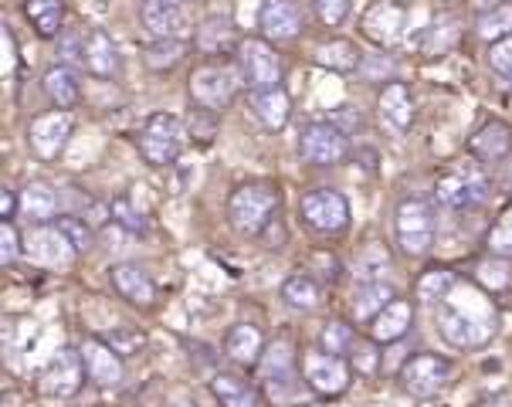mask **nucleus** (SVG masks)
Segmentation results:
<instances>
[{"label":"nucleus","instance_id":"1","mask_svg":"<svg viewBox=\"0 0 512 407\" xmlns=\"http://www.w3.org/2000/svg\"><path fill=\"white\" fill-rule=\"evenodd\" d=\"M438 329L445 336V343H451L455 350H475V346H485L492 340L496 316H492L489 306H482L475 313V309H465L462 302L448 299L438 306Z\"/></svg>","mask_w":512,"mask_h":407},{"label":"nucleus","instance_id":"2","mask_svg":"<svg viewBox=\"0 0 512 407\" xmlns=\"http://www.w3.org/2000/svg\"><path fill=\"white\" fill-rule=\"evenodd\" d=\"M85 377H89V370H85L82 350H75V346H62V350L48 360V367L41 370L38 391L45 401L62 404V401H72V397L82 391Z\"/></svg>","mask_w":512,"mask_h":407},{"label":"nucleus","instance_id":"3","mask_svg":"<svg viewBox=\"0 0 512 407\" xmlns=\"http://www.w3.org/2000/svg\"><path fill=\"white\" fill-rule=\"evenodd\" d=\"M275 207H279V197L272 187H238L228 201V218L241 235H262L268 221L275 218Z\"/></svg>","mask_w":512,"mask_h":407},{"label":"nucleus","instance_id":"4","mask_svg":"<svg viewBox=\"0 0 512 407\" xmlns=\"http://www.w3.org/2000/svg\"><path fill=\"white\" fill-rule=\"evenodd\" d=\"M489 194H492V184L479 163H462V167H455L438 180V201L451 207V211L479 207L489 201Z\"/></svg>","mask_w":512,"mask_h":407},{"label":"nucleus","instance_id":"5","mask_svg":"<svg viewBox=\"0 0 512 407\" xmlns=\"http://www.w3.org/2000/svg\"><path fill=\"white\" fill-rule=\"evenodd\" d=\"M184 150V129L180 119L170 112H156L140 129V153L150 167H170L173 160Z\"/></svg>","mask_w":512,"mask_h":407},{"label":"nucleus","instance_id":"6","mask_svg":"<svg viewBox=\"0 0 512 407\" xmlns=\"http://www.w3.org/2000/svg\"><path fill=\"white\" fill-rule=\"evenodd\" d=\"M394 235L401 251H407V255H424V251L435 245V214H431V207L418 201V197H407V201L397 204Z\"/></svg>","mask_w":512,"mask_h":407},{"label":"nucleus","instance_id":"7","mask_svg":"<svg viewBox=\"0 0 512 407\" xmlns=\"http://www.w3.org/2000/svg\"><path fill=\"white\" fill-rule=\"evenodd\" d=\"M238 82L241 72H234L228 65H204L190 75V99L197 102L201 109H211V112H221L228 109L238 95Z\"/></svg>","mask_w":512,"mask_h":407},{"label":"nucleus","instance_id":"8","mask_svg":"<svg viewBox=\"0 0 512 407\" xmlns=\"http://www.w3.org/2000/svg\"><path fill=\"white\" fill-rule=\"evenodd\" d=\"M302 221L312 231H319V235H336L350 221V201H346L340 190H329V187L309 190L302 197Z\"/></svg>","mask_w":512,"mask_h":407},{"label":"nucleus","instance_id":"9","mask_svg":"<svg viewBox=\"0 0 512 407\" xmlns=\"http://www.w3.org/2000/svg\"><path fill=\"white\" fill-rule=\"evenodd\" d=\"M448 380H451V363L445 357H438V353H418V357L407 360L401 370L404 391L411 397H421V401L445 391Z\"/></svg>","mask_w":512,"mask_h":407},{"label":"nucleus","instance_id":"10","mask_svg":"<svg viewBox=\"0 0 512 407\" xmlns=\"http://www.w3.org/2000/svg\"><path fill=\"white\" fill-rule=\"evenodd\" d=\"M238 72L241 79L251 92H262V89H275L282 79V65H279V55L272 48L262 45V41L248 38L241 41L238 48Z\"/></svg>","mask_w":512,"mask_h":407},{"label":"nucleus","instance_id":"11","mask_svg":"<svg viewBox=\"0 0 512 407\" xmlns=\"http://www.w3.org/2000/svg\"><path fill=\"white\" fill-rule=\"evenodd\" d=\"M72 129H75L72 109H58V112H45V116H38L31 123V129H28V143H31L34 157H38V160H55L58 153L65 150Z\"/></svg>","mask_w":512,"mask_h":407},{"label":"nucleus","instance_id":"12","mask_svg":"<svg viewBox=\"0 0 512 407\" xmlns=\"http://www.w3.org/2000/svg\"><path fill=\"white\" fill-rule=\"evenodd\" d=\"M258 370H262V380L272 394V401H285L295 391V370H292V343L279 336L262 350V360H258Z\"/></svg>","mask_w":512,"mask_h":407},{"label":"nucleus","instance_id":"13","mask_svg":"<svg viewBox=\"0 0 512 407\" xmlns=\"http://www.w3.org/2000/svg\"><path fill=\"white\" fill-rule=\"evenodd\" d=\"M302 157L316 167H333V163L343 160L346 153V129L336 123H309L302 129Z\"/></svg>","mask_w":512,"mask_h":407},{"label":"nucleus","instance_id":"14","mask_svg":"<svg viewBox=\"0 0 512 407\" xmlns=\"http://www.w3.org/2000/svg\"><path fill=\"white\" fill-rule=\"evenodd\" d=\"M306 380L309 387L316 394L323 397H336L343 394L346 387H350V367H346L343 357H336V353H309L306 360Z\"/></svg>","mask_w":512,"mask_h":407},{"label":"nucleus","instance_id":"15","mask_svg":"<svg viewBox=\"0 0 512 407\" xmlns=\"http://www.w3.org/2000/svg\"><path fill=\"white\" fill-rule=\"evenodd\" d=\"M140 24L153 41H173L184 34L187 14H184V7L173 4V0H143Z\"/></svg>","mask_w":512,"mask_h":407},{"label":"nucleus","instance_id":"16","mask_svg":"<svg viewBox=\"0 0 512 407\" xmlns=\"http://www.w3.org/2000/svg\"><path fill=\"white\" fill-rule=\"evenodd\" d=\"M404 17H407V11L401 4L380 0V4H373L370 11L363 14L360 28L370 41H377V45H394V41L404 34Z\"/></svg>","mask_w":512,"mask_h":407},{"label":"nucleus","instance_id":"17","mask_svg":"<svg viewBox=\"0 0 512 407\" xmlns=\"http://www.w3.org/2000/svg\"><path fill=\"white\" fill-rule=\"evenodd\" d=\"M258 28H262L265 38H272V41L299 38V31H302L299 7H295L292 0H265L262 11H258Z\"/></svg>","mask_w":512,"mask_h":407},{"label":"nucleus","instance_id":"18","mask_svg":"<svg viewBox=\"0 0 512 407\" xmlns=\"http://www.w3.org/2000/svg\"><path fill=\"white\" fill-rule=\"evenodd\" d=\"M28 255L38 265L48 268H65L68 258L75 255V248L68 245L65 235L58 228H48V224H34V231L28 235Z\"/></svg>","mask_w":512,"mask_h":407},{"label":"nucleus","instance_id":"19","mask_svg":"<svg viewBox=\"0 0 512 407\" xmlns=\"http://www.w3.org/2000/svg\"><path fill=\"white\" fill-rule=\"evenodd\" d=\"M509 150H512V129L506 123H499V119H489V123H482L472 133V140H468V153H472V157L479 160V163L506 160Z\"/></svg>","mask_w":512,"mask_h":407},{"label":"nucleus","instance_id":"20","mask_svg":"<svg viewBox=\"0 0 512 407\" xmlns=\"http://www.w3.org/2000/svg\"><path fill=\"white\" fill-rule=\"evenodd\" d=\"M112 285H116L119 296L126 302H133V306H153L156 302V285L150 279V272L136 262H119L112 268Z\"/></svg>","mask_w":512,"mask_h":407},{"label":"nucleus","instance_id":"21","mask_svg":"<svg viewBox=\"0 0 512 407\" xmlns=\"http://www.w3.org/2000/svg\"><path fill=\"white\" fill-rule=\"evenodd\" d=\"M85 357V370H89V380L95 387H119L123 384V363H119V353L112 350L106 340H95L82 350Z\"/></svg>","mask_w":512,"mask_h":407},{"label":"nucleus","instance_id":"22","mask_svg":"<svg viewBox=\"0 0 512 407\" xmlns=\"http://www.w3.org/2000/svg\"><path fill=\"white\" fill-rule=\"evenodd\" d=\"M377 109H380V119H384L394 133H407L414 123V99L404 82L384 85V89H380V99H377Z\"/></svg>","mask_w":512,"mask_h":407},{"label":"nucleus","instance_id":"23","mask_svg":"<svg viewBox=\"0 0 512 407\" xmlns=\"http://www.w3.org/2000/svg\"><path fill=\"white\" fill-rule=\"evenodd\" d=\"M411 319H414V309L411 302L397 296L394 302H387L377 316L370 319V340L373 343H394L411 329Z\"/></svg>","mask_w":512,"mask_h":407},{"label":"nucleus","instance_id":"24","mask_svg":"<svg viewBox=\"0 0 512 407\" xmlns=\"http://www.w3.org/2000/svg\"><path fill=\"white\" fill-rule=\"evenodd\" d=\"M251 116L258 119L265 129H272V133H279V129H285V123H289V112H292V102L289 95H285V89H262V92H251Z\"/></svg>","mask_w":512,"mask_h":407},{"label":"nucleus","instance_id":"25","mask_svg":"<svg viewBox=\"0 0 512 407\" xmlns=\"http://www.w3.org/2000/svg\"><path fill=\"white\" fill-rule=\"evenodd\" d=\"M234 45H238V28H234L231 17L214 14L197 28V48H201L204 55L224 58V55H231Z\"/></svg>","mask_w":512,"mask_h":407},{"label":"nucleus","instance_id":"26","mask_svg":"<svg viewBox=\"0 0 512 407\" xmlns=\"http://www.w3.org/2000/svg\"><path fill=\"white\" fill-rule=\"evenodd\" d=\"M85 68L95 75V79H116L119 72V55H116V45L106 31H92L89 41H85V55H82Z\"/></svg>","mask_w":512,"mask_h":407},{"label":"nucleus","instance_id":"27","mask_svg":"<svg viewBox=\"0 0 512 407\" xmlns=\"http://www.w3.org/2000/svg\"><path fill=\"white\" fill-rule=\"evenodd\" d=\"M55 211H58V194L45 180H31V184L21 190V214L31 224H48L55 218Z\"/></svg>","mask_w":512,"mask_h":407},{"label":"nucleus","instance_id":"28","mask_svg":"<svg viewBox=\"0 0 512 407\" xmlns=\"http://www.w3.org/2000/svg\"><path fill=\"white\" fill-rule=\"evenodd\" d=\"M45 92H48V99L55 102L58 109H75L78 106V95H82V89H78L75 68H68V65L48 68V72H45Z\"/></svg>","mask_w":512,"mask_h":407},{"label":"nucleus","instance_id":"29","mask_svg":"<svg viewBox=\"0 0 512 407\" xmlns=\"http://www.w3.org/2000/svg\"><path fill=\"white\" fill-rule=\"evenodd\" d=\"M224 353L234 360V363H255L262 357V333H258V326H234L228 329V336H224Z\"/></svg>","mask_w":512,"mask_h":407},{"label":"nucleus","instance_id":"30","mask_svg":"<svg viewBox=\"0 0 512 407\" xmlns=\"http://www.w3.org/2000/svg\"><path fill=\"white\" fill-rule=\"evenodd\" d=\"M24 17L31 21V28L41 38H58L65 21V7L62 0H24Z\"/></svg>","mask_w":512,"mask_h":407},{"label":"nucleus","instance_id":"31","mask_svg":"<svg viewBox=\"0 0 512 407\" xmlns=\"http://www.w3.org/2000/svg\"><path fill=\"white\" fill-rule=\"evenodd\" d=\"M211 391L224 407H262V397H258L255 387L234 374H218L211 380Z\"/></svg>","mask_w":512,"mask_h":407},{"label":"nucleus","instance_id":"32","mask_svg":"<svg viewBox=\"0 0 512 407\" xmlns=\"http://www.w3.org/2000/svg\"><path fill=\"white\" fill-rule=\"evenodd\" d=\"M282 302L299 309V313H312V309H319V302H323V289L312 279H306V275H292V279L282 282Z\"/></svg>","mask_w":512,"mask_h":407},{"label":"nucleus","instance_id":"33","mask_svg":"<svg viewBox=\"0 0 512 407\" xmlns=\"http://www.w3.org/2000/svg\"><path fill=\"white\" fill-rule=\"evenodd\" d=\"M360 62L363 58L353 41L336 38V41H326V45L316 48V65L333 68V72H353V68H360Z\"/></svg>","mask_w":512,"mask_h":407},{"label":"nucleus","instance_id":"34","mask_svg":"<svg viewBox=\"0 0 512 407\" xmlns=\"http://www.w3.org/2000/svg\"><path fill=\"white\" fill-rule=\"evenodd\" d=\"M394 299H397V292H394V285H390V282H367V285H360V292H357L353 316L367 323V319H373L380 309L387 306V302H394Z\"/></svg>","mask_w":512,"mask_h":407},{"label":"nucleus","instance_id":"35","mask_svg":"<svg viewBox=\"0 0 512 407\" xmlns=\"http://www.w3.org/2000/svg\"><path fill=\"white\" fill-rule=\"evenodd\" d=\"M458 289V275L448 272V268H431L418 279V299L428 302V306H441V299H448L451 292Z\"/></svg>","mask_w":512,"mask_h":407},{"label":"nucleus","instance_id":"36","mask_svg":"<svg viewBox=\"0 0 512 407\" xmlns=\"http://www.w3.org/2000/svg\"><path fill=\"white\" fill-rule=\"evenodd\" d=\"M184 58V41L173 38V41H153L150 48H146V65L153 68V72H167Z\"/></svg>","mask_w":512,"mask_h":407},{"label":"nucleus","instance_id":"37","mask_svg":"<svg viewBox=\"0 0 512 407\" xmlns=\"http://www.w3.org/2000/svg\"><path fill=\"white\" fill-rule=\"evenodd\" d=\"M55 228L62 231L68 245L75 248V255H85V251H89V248L95 245L92 228H89V224H85L82 218H72V214H68V218H55Z\"/></svg>","mask_w":512,"mask_h":407},{"label":"nucleus","instance_id":"38","mask_svg":"<svg viewBox=\"0 0 512 407\" xmlns=\"http://www.w3.org/2000/svg\"><path fill=\"white\" fill-rule=\"evenodd\" d=\"M489 255L492 258H512V207H506V211L499 214L496 224H492L489 231Z\"/></svg>","mask_w":512,"mask_h":407},{"label":"nucleus","instance_id":"39","mask_svg":"<svg viewBox=\"0 0 512 407\" xmlns=\"http://www.w3.org/2000/svg\"><path fill=\"white\" fill-rule=\"evenodd\" d=\"M506 34H512V4H499L496 11L479 17V38L499 41Z\"/></svg>","mask_w":512,"mask_h":407},{"label":"nucleus","instance_id":"40","mask_svg":"<svg viewBox=\"0 0 512 407\" xmlns=\"http://www.w3.org/2000/svg\"><path fill=\"white\" fill-rule=\"evenodd\" d=\"M112 350L116 353H123V357H136V353H143L146 350V336L140 333V329H133V326H116V329H109L106 336H102Z\"/></svg>","mask_w":512,"mask_h":407},{"label":"nucleus","instance_id":"41","mask_svg":"<svg viewBox=\"0 0 512 407\" xmlns=\"http://www.w3.org/2000/svg\"><path fill=\"white\" fill-rule=\"evenodd\" d=\"M319 343H323V350L326 353H350L353 350V343H357V336H353V326H346V323H329L323 329V336H319Z\"/></svg>","mask_w":512,"mask_h":407},{"label":"nucleus","instance_id":"42","mask_svg":"<svg viewBox=\"0 0 512 407\" xmlns=\"http://www.w3.org/2000/svg\"><path fill=\"white\" fill-rule=\"evenodd\" d=\"M109 214H112V221L116 224H123L126 231H133V235H146V221H143V214L136 211L133 204L126 201V197H116L109 207Z\"/></svg>","mask_w":512,"mask_h":407},{"label":"nucleus","instance_id":"43","mask_svg":"<svg viewBox=\"0 0 512 407\" xmlns=\"http://www.w3.org/2000/svg\"><path fill=\"white\" fill-rule=\"evenodd\" d=\"M489 65H492V72L502 75V79H512V34H506V38H499V41H492Z\"/></svg>","mask_w":512,"mask_h":407},{"label":"nucleus","instance_id":"44","mask_svg":"<svg viewBox=\"0 0 512 407\" xmlns=\"http://www.w3.org/2000/svg\"><path fill=\"white\" fill-rule=\"evenodd\" d=\"M17 255H21V235H17V228L11 221L4 218V224H0V265H14Z\"/></svg>","mask_w":512,"mask_h":407},{"label":"nucleus","instance_id":"45","mask_svg":"<svg viewBox=\"0 0 512 407\" xmlns=\"http://www.w3.org/2000/svg\"><path fill=\"white\" fill-rule=\"evenodd\" d=\"M316 14L323 24L336 28V24H343L346 14H350V0H316Z\"/></svg>","mask_w":512,"mask_h":407},{"label":"nucleus","instance_id":"46","mask_svg":"<svg viewBox=\"0 0 512 407\" xmlns=\"http://www.w3.org/2000/svg\"><path fill=\"white\" fill-rule=\"evenodd\" d=\"M11 72H14V38L4 28V79H11Z\"/></svg>","mask_w":512,"mask_h":407},{"label":"nucleus","instance_id":"47","mask_svg":"<svg viewBox=\"0 0 512 407\" xmlns=\"http://www.w3.org/2000/svg\"><path fill=\"white\" fill-rule=\"evenodd\" d=\"M0 211H4V218H7V221L14 218V190H11V187L0 190Z\"/></svg>","mask_w":512,"mask_h":407},{"label":"nucleus","instance_id":"48","mask_svg":"<svg viewBox=\"0 0 512 407\" xmlns=\"http://www.w3.org/2000/svg\"><path fill=\"white\" fill-rule=\"evenodd\" d=\"M170 407H197V404L194 401H173Z\"/></svg>","mask_w":512,"mask_h":407},{"label":"nucleus","instance_id":"49","mask_svg":"<svg viewBox=\"0 0 512 407\" xmlns=\"http://www.w3.org/2000/svg\"><path fill=\"white\" fill-rule=\"evenodd\" d=\"M173 4H184V0H173Z\"/></svg>","mask_w":512,"mask_h":407}]
</instances>
